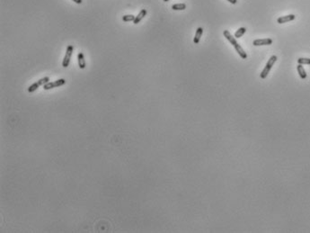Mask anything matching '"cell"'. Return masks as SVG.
I'll return each instance as SVG.
<instances>
[{"mask_svg":"<svg viewBox=\"0 0 310 233\" xmlns=\"http://www.w3.org/2000/svg\"><path fill=\"white\" fill-rule=\"evenodd\" d=\"M202 33H203V29H202V27H199V28L196 30L195 36H194V39H193V43H194L195 44H198V43H199Z\"/></svg>","mask_w":310,"mask_h":233,"instance_id":"30bf717a","label":"cell"},{"mask_svg":"<svg viewBox=\"0 0 310 233\" xmlns=\"http://www.w3.org/2000/svg\"><path fill=\"white\" fill-rule=\"evenodd\" d=\"M73 51H74V47L73 45H68L67 48V51H66V54H65V57L63 59V61H62V66L64 68H67L69 63H70V59L72 57V54H73Z\"/></svg>","mask_w":310,"mask_h":233,"instance_id":"3957f363","label":"cell"},{"mask_svg":"<svg viewBox=\"0 0 310 233\" xmlns=\"http://www.w3.org/2000/svg\"><path fill=\"white\" fill-rule=\"evenodd\" d=\"M273 43V40L270 38L265 39H257L253 42V44L254 46H262V45H270Z\"/></svg>","mask_w":310,"mask_h":233,"instance_id":"5b68a950","label":"cell"},{"mask_svg":"<svg viewBox=\"0 0 310 233\" xmlns=\"http://www.w3.org/2000/svg\"><path fill=\"white\" fill-rule=\"evenodd\" d=\"M164 1H165V2H167V1H169V0H164Z\"/></svg>","mask_w":310,"mask_h":233,"instance_id":"d6986e66","label":"cell"},{"mask_svg":"<svg viewBox=\"0 0 310 233\" xmlns=\"http://www.w3.org/2000/svg\"><path fill=\"white\" fill-rule=\"evenodd\" d=\"M72 1H73V2H75V4H78V5H81V4H82V2H83L82 0H72Z\"/></svg>","mask_w":310,"mask_h":233,"instance_id":"e0dca14e","label":"cell"},{"mask_svg":"<svg viewBox=\"0 0 310 233\" xmlns=\"http://www.w3.org/2000/svg\"><path fill=\"white\" fill-rule=\"evenodd\" d=\"M49 82H50V77H49V76H44V77H43V79H39L37 82H34L32 85H31V86L28 87V92H29V93H33L34 91H36L41 86H44L45 84H47V83H49Z\"/></svg>","mask_w":310,"mask_h":233,"instance_id":"7a4b0ae2","label":"cell"},{"mask_svg":"<svg viewBox=\"0 0 310 233\" xmlns=\"http://www.w3.org/2000/svg\"><path fill=\"white\" fill-rule=\"evenodd\" d=\"M276 60H277V56H275V55L272 56V57H270V58L269 59V60L267 61V63H266L264 68L262 69V73H261V75H260V76L262 77V79H266V76H268L269 72L270 71V69H272V68H273V66L274 65V63L276 62Z\"/></svg>","mask_w":310,"mask_h":233,"instance_id":"6da1fadb","label":"cell"},{"mask_svg":"<svg viewBox=\"0 0 310 233\" xmlns=\"http://www.w3.org/2000/svg\"><path fill=\"white\" fill-rule=\"evenodd\" d=\"M77 61H78V66L81 69H84L86 68V63L83 52H78V54H77Z\"/></svg>","mask_w":310,"mask_h":233,"instance_id":"ba28073f","label":"cell"},{"mask_svg":"<svg viewBox=\"0 0 310 233\" xmlns=\"http://www.w3.org/2000/svg\"><path fill=\"white\" fill-rule=\"evenodd\" d=\"M66 84V80L64 79H59L54 82H49L47 84H45L43 86V88L44 90H50V89H52V88H55V87H61L63 85Z\"/></svg>","mask_w":310,"mask_h":233,"instance_id":"277c9868","label":"cell"},{"mask_svg":"<svg viewBox=\"0 0 310 233\" xmlns=\"http://www.w3.org/2000/svg\"><path fill=\"white\" fill-rule=\"evenodd\" d=\"M246 29L245 27H241L235 32V37L236 38H240V37H242L246 33Z\"/></svg>","mask_w":310,"mask_h":233,"instance_id":"4fadbf2b","label":"cell"},{"mask_svg":"<svg viewBox=\"0 0 310 233\" xmlns=\"http://www.w3.org/2000/svg\"><path fill=\"white\" fill-rule=\"evenodd\" d=\"M186 8V5L185 4H174L172 6V9L173 10H184Z\"/></svg>","mask_w":310,"mask_h":233,"instance_id":"5bb4252c","label":"cell"},{"mask_svg":"<svg viewBox=\"0 0 310 233\" xmlns=\"http://www.w3.org/2000/svg\"><path fill=\"white\" fill-rule=\"evenodd\" d=\"M235 47V49H236V51H237V52L238 53V55L242 58V59H246L247 58V54H246V52L244 51V49L240 46V44H237V45H235L234 46Z\"/></svg>","mask_w":310,"mask_h":233,"instance_id":"8fae6325","label":"cell"},{"mask_svg":"<svg viewBox=\"0 0 310 233\" xmlns=\"http://www.w3.org/2000/svg\"><path fill=\"white\" fill-rule=\"evenodd\" d=\"M297 69H298V72L299 76L301 77L302 79H306V70H305V68H303V66H302L301 64H298V65L297 66Z\"/></svg>","mask_w":310,"mask_h":233,"instance_id":"7c38bea8","label":"cell"},{"mask_svg":"<svg viewBox=\"0 0 310 233\" xmlns=\"http://www.w3.org/2000/svg\"><path fill=\"white\" fill-rule=\"evenodd\" d=\"M227 1H228V2H230L231 4H236V3L237 2V0H227Z\"/></svg>","mask_w":310,"mask_h":233,"instance_id":"ac0fdd59","label":"cell"},{"mask_svg":"<svg viewBox=\"0 0 310 233\" xmlns=\"http://www.w3.org/2000/svg\"><path fill=\"white\" fill-rule=\"evenodd\" d=\"M135 17L136 16H134L132 15H123L122 21L123 22H133L135 20Z\"/></svg>","mask_w":310,"mask_h":233,"instance_id":"9a60e30c","label":"cell"},{"mask_svg":"<svg viewBox=\"0 0 310 233\" xmlns=\"http://www.w3.org/2000/svg\"><path fill=\"white\" fill-rule=\"evenodd\" d=\"M295 18H296V16L294 15H284V16L279 17L277 19V22H278V24H285V23L293 21Z\"/></svg>","mask_w":310,"mask_h":233,"instance_id":"52a82bcc","label":"cell"},{"mask_svg":"<svg viewBox=\"0 0 310 233\" xmlns=\"http://www.w3.org/2000/svg\"><path fill=\"white\" fill-rule=\"evenodd\" d=\"M298 64H306V65H310V59L308 58H299L298 60Z\"/></svg>","mask_w":310,"mask_h":233,"instance_id":"2e32d148","label":"cell"},{"mask_svg":"<svg viewBox=\"0 0 310 233\" xmlns=\"http://www.w3.org/2000/svg\"><path fill=\"white\" fill-rule=\"evenodd\" d=\"M223 34H224V36L226 37V40H227L232 45H233V46H235V45L237 44V40H236V38L233 37V35H232L227 30H225V31L223 32Z\"/></svg>","mask_w":310,"mask_h":233,"instance_id":"8992f818","label":"cell"},{"mask_svg":"<svg viewBox=\"0 0 310 233\" xmlns=\"http://www.w3.org/2000/svg\"><path fill=\"white\" fill-rule=\"evenodd\" d=\"M147 10L146 9H142V10H140V12L139 13V15L135 17V20L133 21V24H138L146 15H147Z\"/></svg>","mask_w":310,"mask_h":233,"instance_id":"9c48e42d","label":"cell"}]
</instances>
